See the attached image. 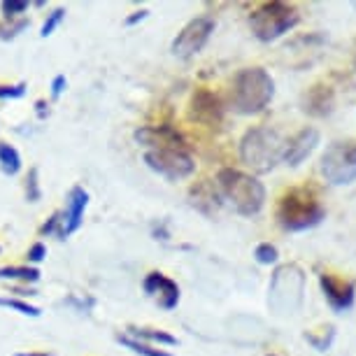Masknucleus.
I'll return each mask as SVG.
<instances>
[{"label":"nucleus","mask_w":356,"mask_h":356,"mask_svg":"<svg viewBox=\"0 0 356 356\" xmlns=\"http://www.w3.org/2000/svg\"><path fill=\"white\" fill-rule=\"evenodd\" d=\"M275 219L286 233H303L326 219V207L312 186H293L280 196Z\"/></svg>","instance_id":"nucleus-1"},{"label":"nucleus","mask_w":356,"mask_h":356,"mask_svg":"<svg viewBox=\"0 0 356 356\" xmlns=\"http://www.w3.org/2000/svg\"><path fill=\"white\" fill-rule=\"evenodd\" d=\"M275 98V79L266 68L252 65L243 68L233 77L231 89H228V105L233 112L252 117V114L264 112Z\"/></svg>","instance_id":"nucleus-2"},{"label":"nucleus","mask_w":356,"mask_h":356,"mask_svg":"<svg viewBox=\"0 0 356 356\" xmlns=\"http://www.w3.org/2000/svg\"><path fill=\"white\" fill-rule=\"evenodd\" d=\"M307 275L298 264H282L275 268L268 284V307L275 317L289 319L300 312L305 300Z\"/></svg>","instance_id":"nucleus-3"},{"label":"nucleus","mask_w":356,"mask_h":356,"mask_svg":"<svg viewBox=\"0 0 356 356\" xmlns=\"http://www.w3.org/2000/svg\"><path fill=\"white\" fill-rule=\"evenodd\" d=\"M217 186L240 217H257L264 210L268 193L254 175L238 170V168H221L217 172Z\"/></svg>","instance_id":"nucleus-4"},{"label":"nucleus","mask_w":356,"mask_h":356,"mask_svg":"<svg viewBox=\"0 0 356 356\" xmlns=\"http://www.w3.org/2000/svg\"><path fill=\"white\" fill-rule=\"evenodd\" d=\"M282 152H284V140L277 131L266 126H252L240 140V161L254 175H268L275 170V165L282 161Z\"/></svg>","instance_id":"nucleus-5"},{"label":"nucleus","mask_w":356,"mask_h":356,"mask_svg":"<svg viewBox=\"0 0 356 356\" xmlns=\"http://www.w3.org/2000/svg\"><path fill=\"white\" fill-rule=\"evenodd\" d=\"M300 24V15L293 5L282 3V0H273V3L259 5L250 15L252 33L259 42H275L289 31H293Z\"/></svg>","instance_id":"nucleus-6"},{"label":"nucleus","mask_w":356,"mask_h":356,"mask_svg":"<svg viewBox=\"0 0 356 356\" xmlns=\"http://www.w3.org/2000/svg\"><path fill=\"white\" fill-rule=\"evenodd\" d=\"M319 172L331 186L356 182V140H335L319 159Z\"/></svg>","instance_id":"nucleus-7"},{"label":"nucleus","mask_w":356,"mask_h":356,"mask_svg":"<svg viewBox=\"0 0 356 356\" xmlns=\"http://www.w3.org/2000/svg\"><path fill=\"white\" fill-rule=\"evenodd\" d=\"M145 163L168 182H182L196 172V161L186 149H149L145 152Z\"/></svg>","instance_id":"nucleus-8"},{"label":"nucleus","mask_w":356,"mask_h":356,"mask_svg":"<svg viewBox=\"0 0 356 356\" xmlns=\"http://www.w3.org/2000/svg\"><path fill=\"white\" fill-rule=\"evenodd\" d=\"M217 22L212 17H196L177 33V38L172 40L170 51L177 58H191L198 51H203V47L207 44V40L212 38Z\"/></svg>","instance_id":"nucleus-9"},{"label":"nucleus","mask_w":356,"mask_h":356,"mask_svg":"<svg viewBox=\"0 0 356 356\" xmlns=\"http://www.w3.org/2000/svg\"><path fill=\"white\" fill-rule=\"evenodd\" d=\"M133 140L149 149H186V140L182 138L175 126L170 124H161V126H140V129L133 133Z\"/></svg>","instance_id":"nucleus-10"},{"label":"nucleus","mask_w":356,"mask_h":356,"mask_svg":"<svg viewBox=\"0 0 356 356\" xmlns=\"http://www.w3.org/2000/svg\"><path fill=\"white\" fill-rule=\"evenodd\" d=\"M189 119L196 124H203L207 129H217L224 122V105L217 93L210 89H196L189 100Z\"/></svg>","instance_id":"nucleus-11"},{"label":"nucleus","mask_w":356,"mask_h":356,"mask_svg":"<svg viewBox=\"0 0 356 356\" xmlns=\"http://www.w3.org/2000/svg\"><path fill=\"white\" fill-rule=\"evenodd\" d=\"M143 291L149 296V298L156 300V305L161 307V310H165V312L175 310L177 303H179V286H177V282L170 280L163 273H159V270H152V273L145 275Z\"/></svg>","instance_id":"nucleus-12"},{"label":"nucleus","mask_w":356,"mask_h":356,"mask_svg":"<svg viewBox=\"0 0 356 356\" xmlns=\"http://www.w3.org/2000/svg\"><path fill=\"white\" fill-rule=\"evenodd\" d=\"M319 286L324 293L326 303L331 305L333 312H345L354 305L356 300V282H345L340 277H335L331 273H321L319 275Z\"/></svg>","instance_id":"nucleus-13"},{"label":"nucleus","mask_w":356,"mask_h":356,"mask_svg":"<svg viewBox=\"0 0 356 356\" xmlns=\"http://www.w3.org/2000/svg\"><path fill=\"white\" fill-rule=\"evenodd\" d=\"M319 140H321L319 131L314 129V126H305V129H300L293 138H289L284 143L282 161H284L289 168H298L305 159L312 156V152L317 149Z\"/></svg>","instance_id":"nucleus-14"},{"label":"nucleus","mask_w":356,"mask_h":356,"mask_svg":"<svg viewBox=\"0 0 356 356\" xmlns=\"http://www.w3.org/2000/svg\"><path fill=\"white\" fill-rule=\"evenodd\" d=\"M86 207H89V191L79 184L72 186L68 191V198H65V210L61 212V235H58V240L70 238L72 233L79 231Z\"/></svg>","instance_id":"nucleus-15"},{"label":"nucleus","mask_w":356,"mask_h":356,"mask_svg":"<svg viewBox=\"0 0 356 356\" xmlns=\"http://www.w3.org/2000/svg\"><path fill=\"white\" fill-rule=\"evenodd\" d=\"M300 110L307 117L314 119H326L331 117L335 110V91L326 82H317L300 96Z\"/></svg>","instance_id":"nucleus-16"},{"label":"nucleus","mask_w":356,"mask_h":356,"mask_svg":"<svg viewBox=\"0 0 356 356\" xmlns=\"http://www.w3.org/2000/svg\"><path fill=\"white\" fill-rule=\"evenodd\" d=\"M189 198H191V205L196 207L198 212L207 214V217H212L221 207V193L219 189H214L212 182H200L196 186H191Z\"/></svg>","instance_id":"nucleus-17"},{"label":"nucleus","mask_w":356,"mask_h":356,"mask_svg":"<svg viewBox=\"0 0 356 356\" xmlns=\"http://www.w3.org/2000/svg\"><path fill=\"white\" fill-rule=\"evenodd\" d=\"M129 338L133 340H140L145 342V345H156V347H177L179 342L175 335H170L168 331H161V328H147V326H129L126 328V333Z\"/></svg>","instance_id":"nucleus-18"},{"label":"nucleus","mask_w":356,"mask_h":356,"mask_svg":"<svg viewBox=\"0 0 356 356\" xmlns=\"http://www.w3.org/2000/svg\"><path fill=\"white\" fill-rule=\"evenodd\" d=\"M24 168L22 154L15 145L10 143H0V170H3L8 177H17Z\"/></svg>","instance_id":"nucleus-19"},{"label":"nucleus","mask_w":356,"mask_h":356,"mask_svg":"<svg viewBox=\"0 0 356 356\" xmlns=\"http://www.w3.org/2000/svg\"><path fill=\"white\" fill-rule=\"evenodd\" d=\"M38 268L33 266H3L0 268V280H10V282H22V284H35L40 282Z\"/></svg>","instance_id":"nucleus-20"},{"label":"nucleus","mask_w":356,"mask_h":356,"mask_svg":"<svg viewBox=\"0 0 356 356\" xmlns=\"http://www.w3.org/2000/svg\"><path fill=\"white\" fill-rule=\"evenodd\" d=\"M117 342L122 347L129 349V352L138 354V356H172L170 352H165V349H156V347H152V345H145V342L133 340V338H129V335H122V333L117 335Z\"/></svg>","instance_id":"nucleus-21"},{"label":"nucleus","mask_w":356,"mask_h":356,"mask_svg":"<svg viewBox=\"0 0 356 356\" xmlns=\"http://www.w3.org/2000/svg\"><path fill=\"white\" fill-rule=\"evenodd\" d=\"M0 307H8V310L19 312V314L31 317V319L42 317V310H40L38 305H31L29 300H22V298H12V296H0Z\"/></svg>","instance_id":"nucleus-22"},{"label":"nucleus","mask_w":356,"mask_h":356,"mask_svg":"<svg viewBox=\"0 0 356 356\" xmlns=\"http://www.w3.org/2000/svg\"><path fill=\"white\" fill-rule=\"evenodd\" d=\"M254 259H257V264L261 266H275L280 261V250L273 243H261L257 245V250H254Z\"/></svg>","instance_id":"nucleus-23"},{"label":"nucleus","mask_w":356,"mask_h":356,"mask_svg":"<svg viewBox=\"0 0 356 356\" xmlns=\"http://www.w3.org/2000/svg\"><path fill=\"white\" fill-rule=\"evenodd\" d=\"M42 198V186H40V170L35 165L31 168L29 175H26V200L29 203H38Z\"/></svg>","instance_id":"nucleus-24"},{"label":"nucleus","mask_w":356,"mask_h":356,"mask_svg":"<svg viewBox=\"0 0 356 356\" xmlns=\"http://www.w3.org/2000/svg\"><path fill=\"white\" fill-rule=\"evenodd\" d=\"M333 338H335V328L333 326H326L324 333L321 335H314V333H305V340L317 349V352H328L333 345Z\"/></svg>","instance_id":"nucleus-25"},{"label":"nucleus","mask_w":356,"mask_h":356,"mask_svg":"<svg viewBox=\"0 0 356 356\" xmlns=\"http://www.w3.org/2000/svg\"><path fill=\"white\" fill-rule=\"evenodd\" d=\"M65 22V8H56V10H51L49 15H47L44 19V24H42V29H40V38H49L54 31L58 29Z\"/></svg>","instance_id":"nucleus-26"},{"label":"nucleus","mask_w":356,"mask_h":356,"mask_svg":"<svg viewBox=\"0 0 356 356\" xmlns=\"http://www.w3.org/2000/svg\"><path fill=\"white\" fill-rule=\"evenodd\" d=\"M31 8V3H26V0H3L0 3V12H3L5 19H17L26 15Z\"/></svg>","instance_id":"nucleus-27"},{"label":"nucleus","mask_w":356,"mask_h":356,"mask_svg":"<svg viewBox=\"0 0 356 356\" xmlns=\"http://www.w3.org/2000/svg\"><path fill=\"white\" fill-rule=\"evenodd\" d=\"M26 82L19 84H0V100H19L26 96Z\"/></svg>","instance_id":"nucleus-28"},{"label":"nucleus","mask_w":356,"mask_h":356,"mask_svg":"<svg viewBox=\"0 0 356 356\" xmlns=\"http://www.w3.org/2000/svg\"><path fill=\"white\" fill-rule=\"evenodd\" d=\"M40 235H61V212H54L40 228Z\"/></svg>","instance_id":"nucleus-29"},{"label":"nucleus","mask_w":356,"mask_h":356,"mask_svg":"<svg viewBox=\"0 0 356 356\" xmlns=\"http://www.w3.org/2000/svg\"><path fill=\"white\" fill-rule=\"evenodd\" d=\"M47 259V245L44 243H35V245H31V250L26 252V261L35 268L38 264H42V261Z\"/></svg>","instance_id":"nucleus-30"},{"label":"nucleus","mask_w":356,"mask_h":356,"mask_svg":"<svg viewBox=\"0 0 356 356\" xmlns=\"http://www.w3.org/2000/svg\"><path fill=\"white\" fill-rule=\"evenodd\" d=\"M65 89H68V79H65V75H56L51 79V98L54 100L61 98Z\"/></svg>","instance_id":"nucleus-31"},{"label":"nucleus","mask_w":356,"mask_h":356,"mask_svg":"<svg viewBox=\"0 0 356 356\" xmlns=\"http://www.w3.org/2000/svg\"><path fill=\"white\" fill-rule=\"evenodd\" d=\"M147 17H149V10H138V12H133L131 17H126V22H124V24L131 29V26H136V24H140V22H145Z\"/></svg>","instance_id":"nucleus-32"},{"label":"nucleus","mask_w":356,"mask_h":356,"mask_svg":"<svg viewBox=\"0 0 356 356\" xmlns=\"http://www.w3.org/2000/svg\"><path fill=\"white\" fill-rule=\"evenodd\" d=\"M15 356H54V354H47V352H19Z\"/></svg>","instance_id":"nucleus-33"},{"label":"nucleus","mask_w":356,"mask_h":356,"mask_svg":"<svg viewBox=\"0 0 356 356\" xmlns=\"http://www.w3.org/2000/svg\"><path fill=\"white\" fill-rule=\"evenodd\" d=\"M35 107H38V114H40V119L44 117V100H38L35 103Z\"/></svg>","instance_id":"nucleus-34"},{"label":"nucleus","mask_w":356,"mask_h":356,"mask_svg":"<svg viewBox=\"0 0 356 356\" xmlns=\"http://www.w3.org/2000/svg\"><path fill=\"white\" fill-rule=\"evenodd\" d=\"M266 356H277V354H266Z\"/></svg>","instance_id":"nucleus-35"},{"label":"nucleus","mask_w":356,"mask_h":356,"mask_svg":"<svg viewBox=\"0 0 356 356\" xmlns=\"http://www.w3.org/2000/svg\"><path fill=\"white\" fill-rule=\"evenodd\" d=\"M354 68H356V58H354Z\"/></svg>","instance_id":"nucleus-36"}]
</instances>
